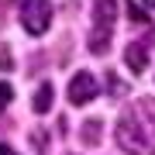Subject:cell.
<instances>
[{
    "label": "cell",
    "instance_id": "cell-1",
    "mask_svg": "<svg viewBox=\"0 0 155 155\" xmlns=\"http://www.w3.org/2000/svg\"><path fill=\"white\" fill-rule=\"evenodd\" d=\"M117 141L121 148H127L131 155H155V141L148 138V127L138 124L134 114H124L117 121Z\"/></svg>",
    "mask_w": 155,
    "mask_h": 155
},
{
    "label": "cell",
    "instance_id": "cell-2",
    "mask_svg": "<svg viewBox=\"0 0 155 155\" xmlns=\"http://www.w3.org/2000/svg\"><path fill=\"white\" fill-rule=\"evenodd\" d=\"M21 24L28 35H45L52 24V4L48 0H21Z\"/></svg>",
    "mask_w": 155,
    "mask_h": 155
},
{
    "label": "cell",
    "instance_id": "cell-3",
    "mask_svg": "<svg viewBox=\"0 0 155 155\" xmlns=\"http://www.w3.org/2000/svg\"><path fill=\"white\" fill-rule=\"evenodd\" d=\"M97 93H100V83H97V76H93V72H86V69H79L76 76L69 79V90H66V97H69V104H72V107L90 104Z\"/></svg>",
    "mask_w": 155,
    "mask_h": 155
},
{
    "label": "cell",
    "instance_id": "cell-4",
    "mask_svg": "<svg viewBox=\"0 0 155 155\" xmlns=\"http://www.w3.org/2000/svg\"><path fill=\"white\" fill-rule=\"evenodd\" d=\"M93 21H97V28H114L117 0H93Z\"/></svg>",
    "mask_w": 155,
    "mask_h": 155
},
{
    "label": "cell",
    "instance_id": "cell-5",
    "mask_svg": "<svg viewBox=\"0 0 155 155\" xmlns=\"http://www.w3.org/2000/svg\"><path fill=\"white\" fill-rule=\"evenodd\" d=\"M124 62H127L131 72H145V69H148V48H145L141 41H131L124 48Z\"/></svg>",
    "mask_w": 155,
    "mask_h": 155
},
{
    "label": "cell",
    "instance_id": "cell-6",
    "mask_svg": "<svg viewBox=\"0 0 155 155\" xmlns=\"http://www.w3.org/2000/svg\"><path fill=\"white\" fill-rule=\"evenodd\" d=\"M52 100H55V86H52V83H41L38 90H35V114H45V110H48V107H52Z\"/></svg>",
    "mask_w": 155,
    "mask_h": 155
},
{
    "label": "cell",
    "instance_id": "cell-7",
    "mask_svg": "<svg viewBox=\"0 0 155 155\" xmlns=\"http://www.w3.org/2000/svg\"><path fill=\"white\" fill-rule=\"evenodd\" d=\"M107 45H110V28H93V35H90V52L93 55H104Z\"/></svg>",
    "mask_w": 155,
    "mask_h": 155
},
{
    "label": "cell",
    "instance_id": "cell-8",
    "mask_svg": "<svg viewBox=\"0 0 155 155\" xmlns=\"http://www.w3.org/2000/svg\"><path fill=\"white\" fill-rule=\"evenodd\" d=\"M83 141L86 145H97L100 141V121H86L83 124Z\"/></svg>",
    "mask_w": 155,
    "mask_h": 155
},
{
    "label": "cell",
    "instance_id": "cell-9",
    "mask_svg": "<svg viewBox=\"0 0 155 155\" xmlns=\"http://www.w3.org/2000/svg\"><path fill=\"white\" fill-rule=\"evenodd\" d=\"M127 17H131L134 24H148V14H145L138 4H131V0H127Z\"/></svg>",
    "mask_w": 155,
    "mask_h": 155
},
{
    "label": "cell",
    "instance_id": "cell-10",
    "mask_svg": "<svg viewBox=\"0 0 155 155\" xmlns=\"http://www.w3.org/2000/svg\"><path fill=\"white\" fill-rule=\"evenodd\" d=\"M11 100H14V86H11V83H4V79H0V110H4V107L11 104Z\"/></svg>",
    "mask_w": 155,
    "mask_h": 155
},
{
    "label": "cell",
    "instance_id": "cell-11",
    "mask_svg": "<svg viewBox=\"0 0 155 155\" xmlns=\"http://www.w3.org/2000/svg\"><path fill=\"white\" fill-rule=\"evenodd\" d=\"M0 155H17V152L11 148V145H4V141H0Z\"/></svg>",
    "mask_w": 155,
    "mask_h": 155
},
{
    "label": "cell",
    "instance_id": "cell-12",
    "mask_svg": "<svg viewBox=\"0 0 155 155\" xmlns=\"http://www.w3.org/2000/svg\"><path fill=\"white\" fill-rule=\"evenodd\" d=\"M145 7H148V11H155V0H145Z\"/></svg>",
    "mask_w": 155,
    "mask_h": 155
}]
</instances>
